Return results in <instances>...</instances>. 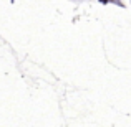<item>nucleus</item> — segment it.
<instances>
[]
</instances>
